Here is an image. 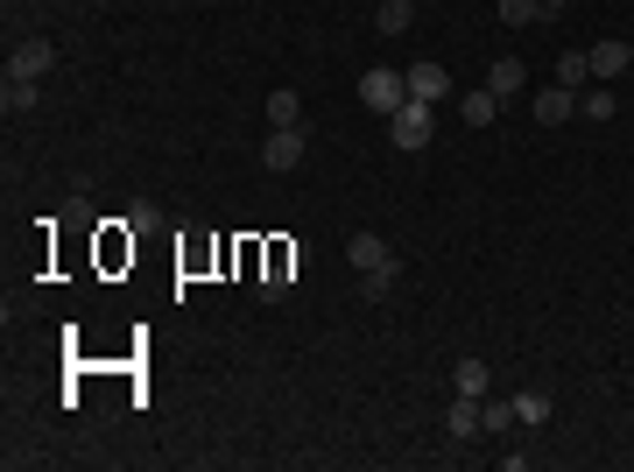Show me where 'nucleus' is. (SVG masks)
Masks as SVG:
<instances>
[{
  "instance_id": "6ab92c4d",
  "label": "nucleus",
  "mask_w": 634,
  "mask_h": 472,
  "mask_svg": "<svg viewBox=\"0 0 634 472\" xmlns=\"http://www.w3.org/2000/svg\"><path fill=\"white\" fill-rule=\"evenodd\" d=\"M585 78H593V64H585L578 50H571V57H557V85H564V92H578Z\"/></svg>"
},
{
  "instance_id": "f3484780",
  "label": "nucleus",
  "mask_w": 634,
  "mask_h": 472,
  "mask_svg": "<svg viewBox=\"0 0 634 472\" xmlns=\"http://www.w3.org/2000/svg\"><path fill=\"white\" fill-rule=\"evenodd\" d=\"M501 22L508 28H536V22H550V14H542V0H501Z\"/></svg>"
},
{
  "instance_id": "9d476101",
  "label": "nucleus",
  "mask_w": 634,
  "mask_h": 472,
  "mask_svg": "<svg viewBox=\"0 0 634 472\" xmlns=\"http://www.w3.org/2000/svg\"><path fill=\"white\" fill-rule=\"evenodd\" d=\"M522 85H528L522 57H493V64H487V92H493V99H515Z\"/></svg>"
},
{
  "instance_id": "0eeeda50",
  "label": "nucleus",
  "mask_w": 634,
  "mask_h": 472,
  "mask_svg": "<svg viewBox=\"0 0 634 472\" xmlns=\"http://www.w3.org/2000/svg\"><path fill=\"white\" fill-rule=\"evenodd\" d=\"M444 431L459 437V445H473V437L487 431V402H479V395H459V402L444 409Z\"/></svg>"
},
{
  "instance_id": "7ed1b4c3",
  "label": "nucleus",
  "mask_w": 634,
  "mask_h": 472,
  "mask_svg": "<svg viewBox=\"0 0 634 472\" xmlns=\"http://www.w3.org/2000/svg\"><path fill=\"white\" fill-rule=\"evenodd\" d=\"M345 261H353L359 275H402V254L381 240V233H353V240H345Z\"/></svg>"
},
{
  "instance_id": "5701e85b",
  "label": "nucleus",
  "mask_w": 634,
  "mask_h": 472,
  "mask_svg": "<svg viewBox=\"0 0 634 472\" xmlns=\"http://www.w3.org/2000/svg\"><path fill=\"white\" fill-rule=\"evenodd\" d=\"M416 8H423V0H416Z\"/></svg>"
},
{
  "instance_id": "6e6552de",
  "label": "nucleus",
  "mask_w": 634,
  "mask_h": 472,
  "mask_svg": "<svg viewBox=\"0 0 634 472\" xmlns=\"http://www.w3.org/2000/svg\"><path fill=\"white\" fill-rule=\"evenodd\" d=\"M444 92H451V71H444V64H430V57H423V64H410V99L437 107Z\"/></svg>"
},
{
  "instance_id": "412c9836",
  "label": "nucleus",
  "mask_w": 634,
  "mask_h": 472,
  "mask_svg": "<svg viewBox=\"0 0 634 472\" xmlns=\"http://www.w3.org/2000/svg\"><path fill=\"white\" fill-rule=\"evenodd\" d=\"M515 423V402H487V431H508Z\"/></svg>"
},
{
  "instance_id": "2eb2a0df",
  "label": "nucleus",
  "mask_w": 634,
  "mask_h": 472,
  "mask_svg": "<svg viewBox=\"0 0 634 472\" xmlns=\"http://www.w3.org/2000/svg\"><path fill=\"white\" fill-rule=\"evenodd\" d=\"M36 85H42V78H8V92H0V107H8V113H36V99H42Z\"/></svg>"
},
{
  "instance_id": "a211bd4d",
  "label": "nucleus",
  "mask_w": 634,
  "mask_h": 472,
  "mask_svg": "<svg viewBox=\"0 0 634 472\" xmlns=\"http://www.w3.org/2000/svg\"><path fill=\"white\" fill-rule=\"evenodd\" d=\"M493 113H501V99H493L487 85H479V92H465V127H487Z\"/></svg>"
},
{
  "instance_id": "9b49d317",
  "label": "nucleus",
  "mask_w": 634,
  "mask_h": 472,
  "mask_svg": "<svg viewBox=\"0 0 634 472\" xmlns=\"http://www.w3.org/2000/svg\"><path fill=\"white\" fill-rule=\"evenodd\" d=\"M550 395H542V388H528V395H515V423H522V431H542V423H550Z\"/></svg>"
},
{
  "instance_id": "aec40b11",
  "label": "nucleus",
  "mask_w": 634,
  "mask_h": 472,
  "mask_svg": "<svg viewBox=\"0 0 634 472\" xmlns=\"http://www.w3.org/2000/svg\"><path fill=\"white\" fill-rule=\"evenodd\" d=\"M156 226H162V212H156L148 198H134V204H127V233H156Z\"/></svg>"
},
{
  "instance_id": "f03ea898",
  "label": "nucleus",
  "mask_w": 634,
  "mask_h": 472,
  "mask_svg": "<svg viewBox=\"0 0 634 472\" xmlns=\"http://www.w3.org/2000/svg\"><path fill=\"white\" fill-rule=\"evenodd\" d=\"M402 99H410V71H395V64H374L367 78H359V107H367V113H395Z\"/></svg>"
},
{
  "instance_id": "f8f14e48",
  "label": "nucleus",
  "mask_w": 634,
  "mask_h": 472,
  "mask_svg": "<svg viewBox=\"0 0 634 472\" xmlns=\"http://www.w3.org/2000/svg\"><path fill=\"white\" fill-rule=\"evenodd\" d=\"M487 360H473V352H465V360L459 367H451V388H459V395H487Z\"/></svg>"
},
{
  "instance_id": "4468645a",
  "label": "nucleus",
  "mask_w": 634,
  "mask_h": 472,
  "mask_svg": "<svg viewBox=\"0 0 634 472\" xmlns=\"http://www.w3.org/2000/svg\"><path fill=\"white\" fill-rule=\"evenodd\" d=\"M268 127H304V99H296V92H268Z\"/></svg>"
},
{
  "instance_id": "1a4fd4ad",
  "label": "nucleus",
  "mask_w": 634,
  "mask_h": 472,
  "mask_svg": "<svg viewBox=\"0 0 634 472\" xmlns=\"http://www.w3.org/2000/svg\"><path fill=\"white\" fill-rule=\"evenodd\" d=\"M528 113H536L542 127H564L571 113H578V92H564V85H550V92H536V99H528Z\"/></svg>"
},
{
  "instance_id": "dca6fc26",
  "label": "nucleus",
  "mask_w": 634,
  "mask_h": 472,
  "mask_svg": "<svg viewBox=\"0 0 634 472\" xmlns=\"http://www.w3.org/2000/svg\"><path fill=\"white\" fill-rule=\"evenodd\" d=\"M578 113H585V121H613V113H621V99H613V85H593V92L578 99Z\"/></svg>"
},
{
  "instance_id": "4be33fe9",
  "label": "nucleus",
  "mask_w": 634,
  "mask_h": 472,
  "mask_svg": "<svg viewBox=\"0 0 634 472\" xmlns=\"http://www.w3.org/2000/svg\"><path fill=\"white\" fill-rule=\"evenodd\" d=\"M571 8V0H542V14H564Z\"/></svg>"
},
{
  "instance_id": "423d86ee",
  "label": "nucleus",
  "mask_w": 634,
  "mask_h": 472,
  "mask_svg": "<svg viewBox=\"0 0 634 472\" xmlns=\"http://www.w3.org/2000/svg\"><path fill=\"white\" fill-rule=\"evenodd\" d=\"M57 71V50L42 36H22L14 42V57H8V78H50Z\"/></svg>"
},
{
  "instance_id": "f257e3e1",
  "label": "nucleus",
  "mask_w": 634,
  "mask_h": 472,
  "mask_svg": "<svg viewBox=\"0 0 634 472\" xmlns=\"http://www.w3.org/2000/svg\"><path fill=\"white\" fill-rule=\"evenodd\" d=\"M430 135H437V121H430V107H423V99H402V107L388 113V141H395L402 156L430 149Z\"/></svg>"
},
{
  "instance_id": "20e7f679",
  "label": "nucleus",
  "mask_w": 634,
  "mask_h": 472,
  "mask_svg": "<svg viewBox=\"0 0 634 472\" xmlns=\"http://www.w3.org/2000/svg\"><path fill=\"white\" fill-rule=\"evenodd\" d=\"M304 149H310V135L304 127H268V149H261V170H296V162H304Z\"/></svg>"
},
{
  "instance_id": "ddd939ff",
  "label": "nucleus",
  "mask_w": 634,
  "mask_h": 472,
  "mask_svg": "<svg viewBox=\"0 0 634 472\" xmlns=\"http://www.w3.org/2000/svg\"><path fill=\"white\" fill-rule=\"evenodd\" d=\"M410 22H416V0H381V14H374V28H381V36H402Z\"/></svg>"
},
{
  "instance_id": "39448f33",
  "label": "nucleus",
  "mask_w": 634,
  "mask_h": 472,
  "mask_svg": "<svg viewBox=\"0 0 634 472\" xmlns=\"http://www.w3.org/2000/svg\"><path fill=\"white\" fill-rule=\"evenodd\" d=\"M585 64H593L599 85H613V78H627V71H634V42L607 36V42H593V50H585Z\"/></svg>"
}]
</instances>
